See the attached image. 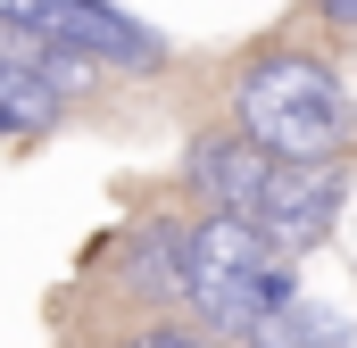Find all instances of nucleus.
<instances>
[{"mask_svg":"<svg viewBox=\"0 0 357 348\" xmlns=\"http://www.w3.org/2000/svg\"><path fill=\"white\" fill-rule=\"evenodd\" d=\"M233 133L258 141L274 166H324L357 150V100L324 50L266 42L233 67Z\"/></svg>","mask_w":357,"mask_h":348,"instance_id":"nucleus-1","label":"nucleus"},{"mask_svg":"<svg viewBox=\"0 0 357 348\" xmlns=\"http://www.w3.org/2000/svg\"><path fill=\"white\" fill-rule=\"evenodd\" d=\"M282 299H299V274H291V258L266 249V232L250 216L208 207L199 224H183V307H191V324L208 340L233 348Z\"/></svg>","mask_w":357,"mask_h":348,"instance_id":"nucleus-2","label":"nucleus"},{"mask_svg":"<svg viewBox=\"0 0 357 348\" xmlns=\"http://www.w3.org/2000/svg\"><path fill=\"white\" fill-rule=\"evenodd\" d=\"M0 25L42 33L59 50H84L100 75H158L167 67V42L142 17H125L116 0H0Z\"/></svg>","mask_w":357,"mask_h":348,"instance_id":"nucleus-3","label":"nucleus"},{"mask_svg":"<svg viewBox=\"0 0 357 348\" xmlns=\"http://www.w3.org/2000/svg\"><path fill=\"white\" fill-rule=\"evenodd\" d=\"M341 199H349V158H324V166H274L266 191H258V207H250V224L266 232L274 258H299V249H316V241L341 224Z\"/></svg>","mask_w":357,"mask_h":348,"instance_id":"nucleus-4","label":"nucleus"},{"mask_svg":"<svg viewBox=\"0 0 357 348\" xmlns=\"http://www.w3.org/2000/svg\"><path fill=\"white\" fill-rule=\"evenodd\" d=\"M183 174H191V191L208 199V207H225V216H250L258 207V191H266L274 158L258 141H241V133H208V141H191L183 150Z\"/></svg>","mask_w":357,"mask_h":348,"instance_id":"nucleus-5","label":"nucleus"},{"mask_svg":"<svg viewBox=\"0 0 357 348\" xmlns=\"http://www.w3.org/2000/svg\"><path fill=\"white\" fill-rule=\"evenodd\" d=\"M125 290L150 307H183V224H142L125 241Z\"/></svg>","mask_w":357,"mask_h":348,"instance_id":"nucleus-6","label":"nucleus"},{"mask_svg":"<svg viewBox=\"0 0 357 348\" xmlns=\"http://www.w3.org/2000/svg\"><path fill=\"white\" fill-rule=\"evenodd\" d=\"M233 348H357V340H349V324H341L333 307H316V299H282V307H266Z\"/></svg>","mask_w":357,"mask_h":348,"instance_id":"nucleus-7","label":"nucleus"},{"mask_svg":"<svg viewBox=\"0 0 357 348\" xmlns=\"http://www.w3.org/2000/svg\"><path fill=\"white\" fill-rule=\"evenodd\" d=\"M67 125V100L42 84V75H25V67H0V141H42V133H59Z\"/></svg>","mask_w":357,"mask_h":348,"instance_id":"nucleus-8","label":"nucleus"},{"mask_svg":"<svg viewBox=\"0 0 357 348\" xmlns=\"http://www.w3.org/2000/svg\"><path fill=\"white\" fill-rule=\"evenodd\" d=\"M125 348H225V340H208L191 324H142V332H125Z\"/></svg>","mask_w":357,"mask_h":348,"instance_id":"nucleus-9","label":"nucleus"},{"mask_svg":"<svg viewBox=\"0 0 357 348\" xmlns=\"http://www.w3.org/2000/svg\"><path fill=\"white\" fill-rule=\"evenodd\" d=\"M316 17H333V25H357V0H307Z\"/></svg>","mask_w":357,"mask_h":348,"instance_id":"nucleus-10","label":"nucleus"},{"mask_svg":"<svg viewBox=\"0 0 357 348\" xmlns=\"http://www.w3.org/2000/svg\"><path fill=\"white\" fill-rule=\"evenodd\" d=\"M108 348H125V340H108Z\"/></svg>","mask_w":357,"mask_h":348,"instance_id":"nucleus-11","label":"nucleus"}]
</instances>
